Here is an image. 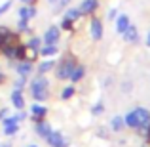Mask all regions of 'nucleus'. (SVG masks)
Instances as JSON below:
<instances>
[{
	"label": "nucleus",
	"mask_w": 150,
	"mask_h": 147,
	"mask_svg": "<svg viewBox=\"0 0 150 147\" xmlns=\"http://www.w3.org/2000/svg\"><path fill=\"white\" fill-rule=\"evenodd\" d=\"M48 88H50V80L46 78V75H36V77L29 82L30 96H33V99L38 101V103H42V101L48 99V96H50Z\"/></svg>",
	"instance_id": "2"
},
{
	"label": "nucleus",
	"mask_w": 150,
	"mask_h": 147,
	"mask_svg": "<svg viewBox=\"0 0 150 147\" xmlns=\"http://www.w3.org/2000/svg\"><path fill=\"white\" fill-rule=\"evenodd\" d=\"M63 15L69 17L70 21H78V19H82V14H80V10H78V6H72V4L63 11Z\"/></svg>",
	"instance_id": "19"
},
{
	"label": "nucleus",
	"mask_w": 150,
	"mask_h": 147,
	"mask_svg": "<svg viewBox=\"0 0 150 147\" xmlns=\"http://www.w3.org/2000/svg\"><path fill=\"white\" fill-rule=\"evenodd\" d=\"M74 94H76V88L70 84V86H67V88H63V92H61V99H65V101H67V99H70V98L74 96Z\"/></svg>",
	"instance_id": "24"
},
{
	"label": "nucleus",
	"mask_w": 150,
	"mask_h": 147,
	"mask_svg": "<svg viewBox=\"0 0 150 147\" xmlns=\"http://www.w3.org/2000/svg\"><path fill=\"white\" fill-rule=\"evenodd\" d=\"M27 80H29V78L17 77V78H15V82H13V88H15V90H23V88L27 86Z\"/></svg>",
	"instance_id": "27"
},
{
	"label": "nucleus",
	"mask_w": 150,
	"mask_h": 147,
	"mask_svg": "<svg viewBox=\"0 0 150 147\" xmlns=\"http://www.w3.org/2000/svg\"><path fill=\"white\" fill-rule=\"evenodd\" d=\"M6 80H8V77H6V75L2 73V71H0V84H4Z\"/></svg>",
	"instance_id": "32"
},
{
	"label": "nucleus",
	"mask_w": 150,
	"mask_h": 147,
	"mask_svg": "<svg viewBox=\"0 0 150 147\" xmlns=\"http://www.w3.org/2000/svg\"><path fill=\"white\" fill-rule=\"evenodd\" d=\"M55 65H57V61L51 57H44L40 63L36 65V75H48L50 71L55 69Z\"/></svg>",
	"instance_id": "12"
},
{
	"label": "nucleus",
	"mask_w": 150,
	"mask_h": 147,
	"mask_svg": "<svg viewBox=\"0 0 150 147\" xmlns=\"http://www.w3.org/2000/svg\"><path fill=\"white\" fill-rule=\"evenodd\" d=\"M114 23H116V33L122 37V34L125 33V29L131 25V19H129L127 14H118V17L114 19Z\"/></svg>",
	"instance_id": "13"
},
{
	"label": "nucleus",
	"mask_w": 150,
	"mask_h": 147,
	"mask_svg": "<svg viewBox=\"0 0 150 147\" xmlns=\"http://www.w3.org/2000/svg\"><path fill=\"white\" fill-rule=\"evenodd\" d=\"M6 113H8V109H0V120L6 117Z\"/></svg>",
	"instance_id": "33"
},
{
	"label": "nucleus",
	"mask_w": 150,
	"mask_h": 147,
	"mask_svg": "<svg viewBox=\"0 0 150 147\" xmlns=\"http://www.w3.org/2000/svg\"><path fill=\"white\" fill-rule=\"evenodd\" d=\"M118 14H120V11H118V8H110V10L106 11V19H108V21H114V19L118 17Z\"/></svg>",
	"instance_id": "28"
},
{
	"label": "nucleus",
	"mask_w": 150,
	"mask_h": 147,
	"mask_svg": "<svg viewBox=\"0 0 150 147\" xmlns=\"http://www.w3.org/2000/svg\"><path fill=\"white\" fill-rule=\"evenodd\" d=\"M88 31H89L91 40L99 42L101 38H103V34H105V23H103V19L99 17V15H91V17H89Z\"/></svg>",
	"instance_id": "4"
},
{
	"label": "nucleus",
	"mask_w": 150,
	"mask_h": 147,
	"mask_svg": "<svg viewBox=\"0 0 150 147\" xmlns=\"http://www.w3.org/2000/svg\"><path fill=\"white\" fill-rule=\"evenodd\" d=\"M27 147H38V145H34V143H33V145H27Z\"/></svg>",
	"instance_id": "38"
},
{
	"label": "nucleus",
	"mask_w": 150,
	"mask_h": 147,
	"mask_svg": "<svg viewBox=\"0 0 150 147\" xmlns=\"http://www.w3.org/2000/svg\"><path fill=\"white\" fill-rule=\"evenodd\" d=\"M110 128L114 130V132H122V130L125 128V122H124V117H120V115H116V117L110 120Z\"/></svg>",
	"instance_id": "22"
},
{
	"label": "nucleus",
	"mask_w": 150,
	"mask_h": 147,
	"mask_svg": "<svg viewBox=\"0 0 150 147\" xmlns=\"http://www.w3.org/2000/svg\"><path fill=\"white\" fill-rule=\"evenodd\" d=\"M61 40V29L59 25H50L42 37V44H59Z\"/></svg>",
	"instance_id": "7"
},
{
	"label": "nucleus",
	"mask_w": 150,
	"mask_h": 147,
	"mask_svg": "<svg viewBox=\"0 0 150 147\" xmlns=\"http://www.w3.org/2000/svg\"><path fill=\"white\" fill-rule=\"evenodd\" d=\"M125 126L129 128H137V130H146L150 124V111L144 109V107H137V109L129 111L124 117Z\"/></svg>",
	"instance_id": "1"
},
{
	"label": "nucleus",
	"mask_w": 150,
	"mask_h": 147,
	"mask_svg": "<svg viewBox=\"0 0 150 147\" xmlns=\"http://www.w3.org/2000/svg\"><path fill=\"white\" fill-rule=\"evenodd\" d=\"M122 38H124L125 44H137L139 42V29H137V25H129L127 29H125V33L122 34Z\"/></svg>",
	"instance_id": "11"
},
{
	"label": "nucleus",
	"mask_w": 150,
	"mask_h": 147,
	"mask_svg": "<svg viewBox=\"0 0 150 147\" xmlns=\"http://www.w3.org/2000/svg\"><path fill=\"white\" fill-rule=\"evenodd\" d=\"M146 138L150 140V124H148V128H146Z\"/></svg>",
	"instance_id": "35"
},
{
	"label": "nucleus",
	"mask_w": 150,
	"mask_h": 147,
	"mask_svg": "<svg viewBox=\"0 0 150 147\" xmlns=\"http://www.w3.org/2000/svg\"><path fill=\"white\" fill-rule=\"evenodd\" d=\"M21 4H27V6H36L38 0H21Z\"/></svg>",
	"instance_id": "31"
},
{
	"label": "nucleus",
	"mask_w": 150,
	"mask_h": 147,
	"mask_svg": "<svg viewBox=\"0 0 150 147\" xmlns=\"http://www.w3.org/2000/svg\"><path fill=\"white\" fill-rule=\"evenodd\" d=\"M99 6H101L99 0H82V2L78 4V10H80L82 17H91V15L97 14Z\"/></svg>",
	"instance_id": "5"
},
{
	"label": "nucleus",
	"mask_w": 150,
	"mask_h": 147,
	"mask_svg": "<svg viewBox=\"0 0 150 147\" xmlns=\"http://www.w3.org/2000/svg\"><path fill=\"white\" fill-rule=\"evenodd\" d=\"M70 2H72V0H55L51 6H53V11H55V14H61V11H65L67 8L70 6Z\"/></svg>",
	"instance_id": "23"
},
{
	"label": "nucleus",
	"mask_w": 150,
	"mask_h": 147,
	"mask_svg": "<svg viewBox=\"0 0 150 147\" xmlns=\"http://www.w3.org/2000/svg\"><path fill=\"white\" fill-rule=\"evenodd\" d=\"M46 141H48L51 147H69V140H67L61 132H55V130L48 136V140H46Z\"/></svg>",
	"instance_id": "10"
},
{
	"label": "nucleus",
	"mask_w": 150,
	"mask_h": 147,
	"mask_svg": "<svg viewBox=\"0 0 150 147\" xmlns=\"http://www.w3.org/2000/svg\"><path fill=\"white\" fill-rule=\"evenodd\" d=\"M76 65H78L76 55L67 52L61 57V61H57V65H55V78H57V80H69L70 73H72V69Z\"/></svg>",
	"instance_id": "3"
},
{
	"label": "nucleus",
	"mask_w": 150,
	"mask_h": 147,
	"mask_svg": "<svg viewBox=\"0 0 150 147\" xmlns=\"http://www.w3.org/2000/svg\"><path fill=\"white\" fill-rule=\"evenodd\" d=\"M11 65L15 67V73H17V77H25L29 78L30 75L34 73V63L30 61V59H25V61H11Z\"/></svg>",
	"instance_id": "6"
},
{
	"label": "nucleus",
	"mask_w": 150,
	"mask_h": 147,
	"mask_svg": "<svg viewBox=\"0 0 150 147\" xmlns=\"http://www.w3.org/2000/svg\"><path fill=\"white\" fill-rule=\"evenodd\" d=\"M103 111H105V105H103L101 101H99V103H95V105L91 107V115H101Z\"/></svg>",
	"instance_id": "29"
},
{
	"label": "nucleus",
	"mask_w": 150,
	"mask_h": 147,
	"mask_svg": "<svg viewBox=\"0 0 150 147\" xmlns=\"http://www.w3.org/2000/svg\"><path fill=\"white\" fill-rule=\"evenodd\" d=\"M55 2V0H48V4H50V6H51V4H53Z\"/></svg>",
	"instance_id": "37"
},
{
	"label": "nucleus",
	"mask_w": 150,
	"mask_h": 147,
	"mask_svg": "<svg viewBox=\"0 0 150 147\" xmlns=\"http://www.w3.org/2000/svg\"><path fill=\"white\" fill-rule=\"evenodd\" d=\"M2 124L4 126H10V124H19V122L15 120V117H4L2 118Z\"/></svg>",
	"instance_id": "30"
},
{
	"label": "nucleus",
	"mask_w": 150,
	"mask_h": 147,
	"mask_svg": "<svg viewBox=\"0 0 150 147\" xmlns=\"http://www.w3.org/2000/svg\"><path fill=\"white\" fill-rule=\"evenodd\" d=\"M38 54L42 57H55L59 55V46L57 44H42V48L38 50Z\"/></svg>",
	"instance_id": "15"
},
{
	"label": "nucleus",
	"mask_w": 150,
	"mask_h": 147,
	"mask_svg": "<svg viewBox=\"0 0 150 147\" xmlns=\"http://www.w3.org/2000/svg\"><path fill=\"white\" fill-rule=\"evenodd\" d=\"M19 132V124H10V126H4V136H15Z\"/></svg>",
	"instance_id": "25"
},
{
	"label": "nucleus",
	"mask_w": 150,
	"mask_h": 147,
	"mask_svg": "<svg viewBox=\"0 0 150 147\" xmlns=\"http://www.w3.org/2000/svg\"><path fill=\"white\" fill-rule=\"evenodd\" d=\"M15 31H17L19 34H21V33L30 34V33H33V29H30V21H27V19H17V23H15Z\"/></svg>",
	"instance_id": "20"
},
{
	"label": "nucleus",
	"mask_w": 150,
	"mask_h": 147,
	"mask_svg": "<svg viewBox=\"0 0 150 147\" xmlns=\"http://www.w3.org/2000/svg\"><path fill=\"white\" fill-rule=\"evenodd\" d=\"M38 15L36 6H27V4H21V8L17 10V17L19 19H27V21H33Z\"/></svg>",
	"instance_id": "9"
},
{
	"label": "nucleus",
	"mask_w": 150,
	"mask_h": 147,
	"mask_svg": "<svg viewBox=\"0 0 150 147\" xmlns=\"http://www.w3.org/2000/svg\"><path fill=\"white\" fill-rule=\"evenodd\" d=\"M84 77H86V67L78 63V65H76V67H74V69H72V73H70L69 80L72 82V84H76V82H80V80H82V78H84Z\"/></svg>",
	"instance_id": "17"
},
{
	"label": "nucleus",
	"mask_w": 150,
	"mask_h": 147,
	"mask_svg": "<svg viewBox=\"0 0 150 147\" xmlns=\"http://www.w3.org/2000/svg\"><path fill=\"white\" fill-rule=\"evenodd\" d=\"M10 99H11V105H13L17 111L25 109V98H23V90H15V88H13V92H11Z\"/></svg>",
	"instance_id": "14"
},
{
	"label": "nucleus",
	"mask_w": 150,
	"mask_h": 147,
	"mask_svg": "<svg viewBox=\"0 0 150 147\" xmlns=\"http://www.w3.org/2000/svg\"><path fill=\"white\" fill-rule=\"evenodd\" d=\"M25 44H27V48H29V52H33V55L36 57L38 50L42 48V38L40 37H30L29 42H25Z\"/></svg>",
	"instance_id": "18"
},
{
	"label": "nucleus",
	"mask_w": 150,
	"mask_h": 147,
	"mask_svg": "<svg viewBox=\"0 0 150 147\" xmlns=\"http://www.w3.org/2000/svg\"><path fill=\"white\" fill-rule=\"evenodd\" d=\"M46 115H48V107L46 105H40V103H33L30 105V118H33L34 122H40L46 118Z\"/></svg>",
	"instance_id": "8"
},
{
	"label": "nucleus",
	"mask_w": 150,
	"mask_h": 147,
	"mask_svg": "<svg viewBox=\"0 0 150 147\" xmlns=\"http://www.w3.org/2000/svg\"><path fill=\"white\" fill-rule=\"evenodd\" d=\"M0 147H11L10 143H0Z\"/></svg>",
	"instance_id": "36"
},
{
	"label": "nucleus",
	"mask_w": 150,
	"mask_h": 147,
	"mask_svg": "<svg viewBox=\"0 0 150 147\" xmlns=\"http://www.w3.org/2000/svg\"><path fill=\"white\" fill-rule=\"evenodd\" d=\"M53 132V128L50 126V122H46V118L44 120H40V122H36V134L40 138H44V140H48V136Z\"/></svg>",
	"instance_id": "16"
},
{
	"label": "nucleus",
	"mask_w": 150,
	"mask_h": 147,
	"mask_svg": "<svg viewBox=\"0 0 150 147\" xmlns=\"http://www.w3.org/2000/svg\"><path fill=\"white\" fill-rule=\"evenodd\" d=\"M146 46L150 48V31H148V34H146Z\"/></svg>",
	"instance_id": "34"
},
{
	"label": "nucleus",
	"mask_w": 150,
	"mask_h": 147,
	"mask_svg": "<svg viewBox=\"0 0 150 147\" xmlns=\"http://www.w3.org/2000/svg\"><path fill=\"white\" fill-rule=\"evenodd\" d=\"M11 6H13V0H6V2L0 4V17H2L4 14H8V11L11 10Z\"/></svg>",
	"instance_id": "26"
},
{
	"label": "nucleus",
	"mask_w": 150,
	"mask_h": 147,
	"mask_svg": "<svg viewBox=\"0 0 150 147\" xmlns=\"http://www.w3.org/2000/svg\"><path fill=\"white\" fill-rule=\"evenodd\" d=\"M59 29H61V31H67V33H74V29H76V21H70L69 17H65V15H63V17H61V23H59Z\"/></svg>",
	"instance_id": "21"
}]
</instances>
